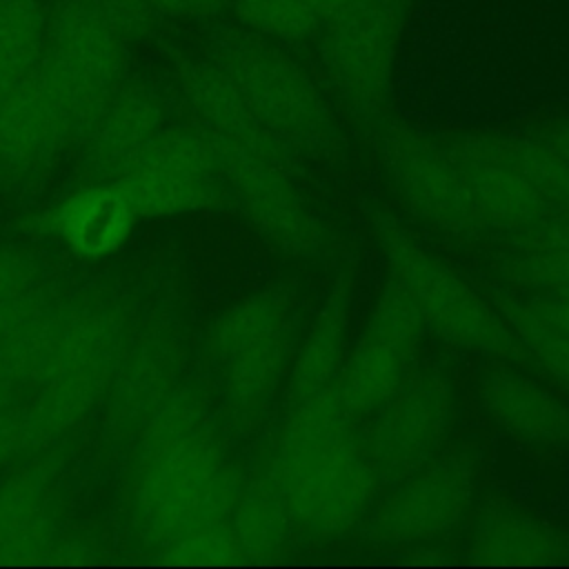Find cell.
Instances as JSON below:
<instances>
[{"instance_id":"obj_1","label":"cell","mask_w":569,"mask_h":569,"mask_svg":"<svg viewBox=\"0 0 569 569\" xmlns=\"http://www.w3.org/2000/svg\"><path fill=\"white\" fill-rule=\"evenodd\" d=\"M356 418L342 407L336 385L291 402L280 425L271 478L293 529L316 540L353 533L380 482Z\"/></svg>"},{"instance_id":"obj_2","label":"cell","mask_w":569,"mask_h":569,"mask_svg":"<svg viewBox=\"0 0 569 569\" xmlns=\"http://www.w3.org/2000/svg\"><path fill=\"white\" fill-rule=\"evenodd\" d=\"M211 60L229 76L256 118L300 160L338 149V122L311 73L278 42L244 27L209 36Z\"/></svg>"},{"instance_id":"obj_3","label":"cell","mask_w":569,"mask_h":569,"mask_svg":"<svg viewBox=\"0 0 569 569\" xmlns=\"http://www.w3.org/2000/svg\"><path fill=\"white\" fill-rule=\"evenodd\" d=\"M373 233L389 278L413 300L427 329L482 356L522 365L527 353L493 302L422 247L393 216L378 211Z\"/></svg>"},{"instance_id":"obj_4","label":"cell","mask_w":569,"mask_h":569,"mask_svg":"<svg viewBox=\"0 0 569 569\" xmlns=\"http://www.w3.org/2000/svg\"><path fill=\"white\" fill-rule=\"evenodd\" d=\"M480 462L469 449H442L407 478L385 487L356 529L360 540L385 549L436 545L471 516Z\"/></svg>"},{"instance_id":"obj_5","label":"cell","mask_w":569,"mask_h":569,"mask_svg":"<svg viewBox=\"0 0 569 569\" xmlns=\"http://www.w3.org/2000/svg\"><path fill=\"white\" fill-rule=\"evenodd\" d=\"M376 156L405 207L431 229L456 240L491 231L445 142L389 124L376 136Z\"/></svg>"},{"instance_id":"obj_6","label":"cell","mask_w":569,"mask_h":569,"mask_svg":"<svg viewBox=\"0 0 569 569\" xmlns=\"http://www.w3.org/2000/svg\"><path fill=\"white\" fill-rule=\"evenodd\" d=\"M407 9L409 0H373L320 33V67L356 118L376 120L389 104Z\"/></svg>"},{"instance_id":"obj_7","label":"cell","mask_w":569,"mask_h":569,"mask_svg":"<svg viewBox=\"0 0 569 569\" xmlns=\"http://www.w3.org/2000/svg\"><path fill=\"white\" fill-rule=\"evenodd\" d=\"M296 296L287 287H271L242 302L218 336L227 365V387L238 411L260 418L273 402L293 358Z\"/></svg>"},{"instance_id":"obj_8","label":"cell","mask_w":569,"mask_h":569,"mask_svg":"<svg viewBox=\"0 0 569 569\" xmlns=\"http://www.w3.org/2000/svg\"><path fill=\"white\" fill-rule=\"evenodd\" d=\"M456 393L449 373L436 365L411 369L396 393L371 413L362 433L380 487L407 478L447 442Z\"/></svg>"},{"instance_id":"obj_9","label":"cell","mask_w":569,"mask_h":569,"mask_svg":"<svg viewBox=\"0 0 569 569\" xmlns=\"http://www.w3.org/2000/svg\"><path fill=\"white\" fill-rule=\"evenodd\" d=\"M425 329L413 300L389 278L336 378L338 398L351 418H369L396 393L413 369Z\"/></svg>"},{"instance_id":"obj_10","label":"cell","mask_w":569,"mask_h":569,"mask_svg":"<svg viewBox=\"0 0 569 569\" xmlns=\"http://www.w3.org/2000/svg\"><path fill=\"white\" fill-rule=\"evenodd\" d=\"M222 151L231 180L260 233L289 258H318L325 251L327 233L293 180L296 169L227 142H222Z\"/></svg>"},{"instance_id":"obj_11","label":"cell","mask_w":569,"mask_h":569,"mask_svg":"<svg viewBox=\"0 0 569 569\" xmlns=\"http://www.w3.org/2000/svg\"><path fill=\"white\" fill-rule=\"evenodd\" d=\"M445 144L489 229L518 233L567 211L498 156L485 133L453 136Z\"/></svg>"},{"instance_id":"obj_12","label":"cell","mask_w":569,"mask_h":569,"mask_svg":"<svg viewBox=\"0 0 569 569\" xmlns=\"http://www.w3.org/2000/svg\"><path fill=\"white\" fill-rule=\"evenodd\" d=\"M49 71L62 93L98 96L116 76L122 38L96 13L76 4L49 7L47 24Z\"/></svg>"},{"instance_id":"obj_13","label":"cell","mask_w":569,"mask_h":569,"mask_svg":"<svg viewBox=\"0 0 569 569\" xmlns=\"http://www.w3.org/2000/svg\"><path fill=\"white\" fill-rule=\"evenodd\" d=\"M476 393L485 416L507 436L545 449L569 447V402L511 362L485 369Z\"/></svg>"},{"instance_id":"obj_14","label":"cell","mask_w":569,"mask_h":569,"mask_svg":"<svg viewBox=\"0 0 569 569\" xmlns=\"http://www.w3.org/2000/svg\"><path fill=\"white\" fill-rule=\"evenodd\" d=\"M469 560L485 565H547L569 560V531L529 507L491 500L471 518Z\"/></svg>"},{"instance_id":"obj_15","label":"cell","mask_w":569,"mask_h":569,"mask_svg":"<svg viewBox=\"0 0 569 569\" xmlns=\"http://www.w3.org/2000/svg\"><path fill=\"white\" fill-rule=\"evenodd\" d=\"M353 307V280L342 273L316 309L307 331L293 349L287 373V400L298 402L336 385L347 356V338Z\"/></svg>"},{"instance_id":"obj_16","label":"cell","mask_w":569,"mask_h":569,"mask_svg":"<svg viewBox=\"0 0 569 569\" xmlns=\"http://www.w3.org/2000/svg\"><path fill=\"white\" fill-rule=\"evenodd\" d=\"M58 222L78 251L104 253L124 240L131 218L122 196L109 189H89L60 209Z\"/></svg>"},{"instance_id":"obj_17","label":"cell","mask_w":569,"mask_h":569,"mask_svg":"<svg viewBox=\"0 0 569 569\" xmlns=\"http://www.w3.org/2000/svg\"><path fill=\"white\" fill-rule=\"evenodd\" d=\"M491 302L511 327L527 360L569 389V331L547 318L529 298L500 291Z\"/></svg>"},{"instance_id":"obj_18","label":"cell","mask_w":569,"mask_h":569,"mask_svg":"<svg viewBox=\"0 0 569 569\" xmlns=\"http://www.w3.org/2000/svg\"><path fill=\"white\" fill-rule=\"evenodd\" d=\"M44 0H0V96L22 82L47 42Z\"/></svg>"},{"instance_id":"obj_19","label":"cell","mask_w":569,"mask_h":569,"mask_svg":"<svg viewBox=\"0 0 569 569\" xmlns=\"http://www.w3.org/2000/svg\"><path fill=\"white\" fill-rule=\"evenodd\" d=\"M293 522L287 505L271 478H260L242 498L238 509L236 540L240 553H249L256 560L278 558L291 538Z\"/></svg>"},{"instance_id":"obj_20","label":"cell","mask_w":569,"mask_h":569,"mask_svg":"<svg viewBox=\"0 0 569 569\" xmlns=\"http://www.w3.org/2000/svg\"><path fill=\"white\" fill-rule=\"evenodd\" d=\"M238 24L273 42H300L320 31V20L305 0H231Z\"/></svg>"},{"instance_id":"obj_21","label":"cell","mask_w":569,"mask_h":569,"mask_svg":"<svg viewBox=\"0 0 569 569\" xmlns=\"http://www.w3.org/2000/svg\"><path fill=\"white\" fill-rule=\"evenodd\" d=\"M496 269L507 282L531 293H569V247L516 249Z\"/></svg>"},{"instance_id":"obj_22","label":"cell","mask_w":569,"mask_h":569,"mask_svg":"<svg viewBox=\"0 0 569 569\" xmlns=\"http://www.w3.org/2000/svg\"><path fill=\"white\" fill-rule=\"evenodd\" d=\"M53 4H76L96 13L122 40L149 38L160 22L144 0H53Z\"/></svg>"},{"instance_id":"obj_23","label":"cell","mask_w":569,"mask_h":569,"mask_svg":"<svg viewBox=\"0 0 569 569\" xmlns=\"http://www.w3.org/2000/svg\"><path fill=\"white\" fill-rule=\"evenodd\" d=\"M158 20L211 22L231 9V0H144Z\"/></svg>"},{"instance_id":"obj_24","label":"cell","mask_w":569,"mask_h":569,"mask_svg":"<svg viewBox=\"0 0 569 569\" xmlns=\"http://www.w3.org/2000/svg\"><path fill=\"white\" fill-rule=\"evenodd\" d=\"M371 2L373 0H305V4L316 13L320 24L342 20V18L369 7Z\"/></svg>"},{"instance_id":"obj_25","label":"cell","mask_w":569,"mask_h":569,"mask_svg":"<svg viewBox=\"0 0 569 569\" xmlns=\"http://www.w3.org/2000/svg\"><path fill=\"white\" fill-rule=\"evenodd\" d=\"M529 300L556 325L569 331V293H531Z\"/></svg>"},{"instance_id":"obj_26","label":"cell","mask_w":569,"mask_h":569,"mask_svg":"<svg viewBox=\"0 0 569 569\" xmlns=\"http://www.w3.org/2000/svg\"><path fill=\"white\" fill-rule=\"evenodd\" d=\"M538 140L551 153H556L565 164H569V120H560V122L547 127L545 131L538 133Z\"/></svg>"}]
</instances>
